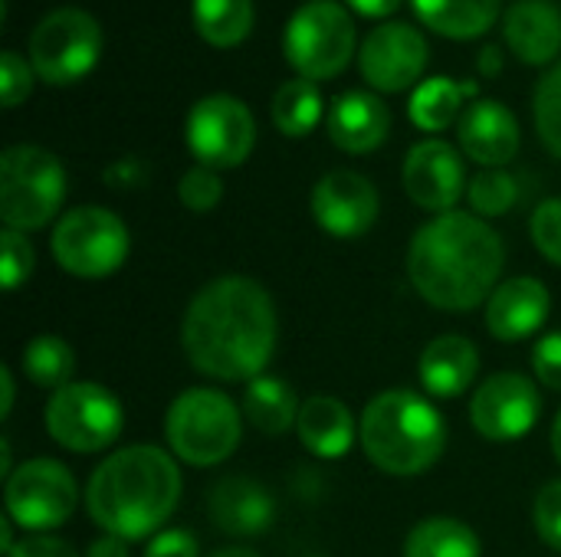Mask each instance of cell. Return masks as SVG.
<instances>
[{
  "label": "cell",
  "instance_id": "cell-1",
  "mask_svg": "<svg viewBox=\"0 0 561 557\" xmlns=\"http://www.w3.org/2000/svg\"><path fill=\"white\" fill-rule=\"evenodd\" d=\"M276 305L247 276L207 282L187 305L181 345L187 361L214 381H256L276 351Z\"/></svg>",
  "mask_w": 561,
  "mask_h": 557
},
{
  "label": "cell",
  "instance_id": "cell-2",
  "mask_svg": "<svg viewBox=\"0 0 561 557\" xmlns=\"http://www.w3.org/2000/svg\"><path fill=\"white\" fill-rule=\"evenodd\" d=\"M506 250L500 233L477 213H437L408 250V276L424 302L470 312L496 292Z\"/></svg>",
  "mask_w": 561,
  "mask_h": 557
},
{
  "label": "cell",
  "instance_id": "cell-3",
  "mask_svg": "<svg viewBox=\"0 0 561 557\" xmlns=\"http://www.w3.org/2000/svg\"><path fill=\"white\" fill-rule=\"evenodd\" d=\"M178 499V463L148 443L105 456L85 486V509L92 522L122 542H141L154 535L174 515Z\"/></svg>",
  "mask_w": 561,
  "mask_h": 557
},
{
  "label": "cell",
  "instance_id": "cell-4",
  "mask_svg": "<svg viewBox=\"0 0 561 557\" xmlns=\"http://www.w3.org/2000/svg\"><path fill=\"white\" fill-rule=\"evenodd\" d=\"M365 456L388 476H421L447 446L440 410L414 391L378 394L358 423Z\"/></svg>",
  "mask_w": 561,
  "mask_h": 557
},
{
  "label": "cell",
  "instance_id": "cell-5",
  "mask_svg": "<svg viewBox=\"0 0 561 557\" xmlns=\"http://www.w3.org/2000/svg\"><path fill=\"white\" fill-rule=\"evenodd\" d=\"M66 197V171L39 144H10L0 154V220L7 230L30 233L46 227Z\"/></svg>",
  "mask_w": 561,
  "mask_h": 557
},
{
  "label": "cell",
  "instance_id": "cell-6",
  "mask_svg": "<svg viewBox=\"0 0 561 557\" xmlns=\"http://www.w3.org/2000/svg\"><path fill=\"white\" fill-rule=\"evenodd\" d=\"M243 423L237 404L224 391H184L164 417V437L178 460L191 466H217L233 456Z\"/></svg>",
  "mask_w": 561,
  "mask_h": 557
},
{
  "label": "cell",
  "instance_id": "cell-7",
  "mask_svg": "<svg viewBox=\"0 0 561 557\" xmlns=\"http://www.w3.org/2000/svg\"><path fill=\"white\" fill-rule=\"evenodd\" d=\"M283 53L299 79H335L355 56V23L339 0L302 3L283 33Z\"/></svg>",
  "mask_w": 561,
  "mask_h": 557
},
{
  "label": "cell",
  "instance_id": "cell-8",
  "mask_svg": "<svg viewBox=\"0 0 561 557\" xmlns=\"http://www.w3.org/2000/svg\"><path fill=\"white\" fill-rule=\"evenodd\" d=\"M102 56V26L79 7L49 10L30 36V66L49 85L85 79Z\"/></svg>",
  "mask_w": 561,
  "mask_h": 557
},
{
  "label": "cell",
  "instance_id": "cell-9",
  "mask_svg": "<svg viewBox=\"0 0 561 557\" xmlns=\"http://www.w3.org/2000/svg\"><path fill=\"white\" fill-rule=\"evenodd\" d=\"M43 423H46V433L62 450L89 456L118 440L125 414L112 391L89 384V381H72L53 391L43 410Z\"/></svg>",
  "mask_w": 561,
  "mask_h": 557
},
{
  "label": "cell",
  "instance_id": "cell-10",
  "mask_svg": "<svg viewBox=\"0 0 561 557\" xmlns=\"http://www.w3.org/2000/svg\"><path fill=\"white\" fill-rule=\"evenodd\" d=\"M128 230L105 207H76L53 230L56 263L79 279H105L128 256Z\"/></svg>",
  "mask_w": 561,
  "mask_h": 557
},
{
  "label": "cell",
  "instance_id": "cell-11",
  "mask_svg": "<svg viewBox=\"0 0 561 557\" xmlns=\"http://www.w3.org/2000/svg\"><path fill=\"white\" fill-rule=\"evenodd\" d=\"M184 138L197 164L210 171H227L250 158L256 144V121L240 98L227 92H214L191 108Z\"/></svg>",
  "mask_w": 561,
  "mask_h": 557
},
{
  "label": "cell",
  "instance_id": "cell-12",
  "mask_svg": "<svg viewBox=\"0 0 561 557\" xmlns=\"http://www.w3.org/2000/svg\"><path fill=\"white\" fill-rule=\"evenodd\" d=\"M3 502H7V519L13 525L43 535L49 529H59L76 512L79 489L62 463L30 460L7 476Z\"/></svg>",
  "mask_w": 561,
  "mask_h": 557
},
{
  "label": "cell",
  "instance_id": "cell-13",
  "mask_svg": "<svg viewBox=\"0 0 561 557\" xmlns=\"http://www.w3.org/2000/svg\"><path fill=\"white\" fill-rule=\"evenodd\" d=\"M539 417L542 397L536 384L516 371L486 378L470 401V420L486 440H519L539 423Z\"/></svg>",
  "mask_w": 561,
  "mask_h": 557
},
{
  "label": "cell",
  "instance_id": "cell-14",
  "mask_svg": "<svg viewBox=\"0 0 561 557\" xmlns=\"http://www.w3.org/2000/svg\"><path fill=\"white\" fill-rule=\"evenodd\" d=\"M427 39L411 23H381L368 33L358 49V69L365 82L378 92H404L411 89L427 66Z\"/></svg>",
  "mask_w": 561,
  "mask_h": 557
},
{
  "label": "cell",
  "instance_id": "cell-15",
  "mask_svg": "<svg viewBox=\"0 0 561 557\" xmlns=\"http://www.w3.org/2000/svg\"><path fill=\"white\" fill-rule=\"evenodd\" d=\"M378 207L381 200L375 184L358 171H329L312 187V217L325 233L339 240L368 233L378 220Z\"/></svg>",
  "mask_w": 561,
  "mask_h": 557
},
{
  "label": "cell",
  "instance_id": "cell-16",
  "mask_svg": "<svg viewBox=\"0 0 561 557\" xmlns=\"http://www.w3.org/2000/svg\"><path fill=\"white\" fill-rule=\"evenodd\" d=\"M463 158L447 141H421L408 151L404 161V190L408 197L434 213H450L454 204L467 194Z\"/></svg>",
  "mask_w": 561,
  "mask_h": 557
},
{
  "label": "cell",
  "instance_id": "cell-17",
  "mask_svg": "<svg viewBox=\"0 0 561 557\" xmlns=\"http://www.w3.org/2000/svg\"><path fill=\"white\" fill-rule=\"evenodd\" d=\"M207 515L224 535L237 538H256L266 535L276 519V502L270 489L247 476H227L220 479L207 496Z\"/></svg>",
  "mask_w": 561,
  "mask_h": 557
},
{
  "label": "cell",
  "instance_id": "cell-18",
  "mask_svg": "<svg viewBox=\"0 0 561 557\" xmlns=\"http://www.w3.org/2000/svg\"><path fill=\"white\" fill-rule=\"evenodd\" d=\"M549 309H552V295L546 282L533 276H519L496 286V292L486 299V328L500 341H523L546 325Z\"/></svg>",
  "mask_w": 561,
  "mask_h": 557
},
{
  "label": "cell",
  "instance_id": "cell-19",
  "mask_svg": "<svg viewBox=\"0 0 561 557\" xmlns=\"http://www.w3.org/2000/svg\"><path fill=\"white\" fill-rule=\"evenodd\" d=\"M460 148L483 167H503L519 151V121L516 115L493 98H477L457 125Z\"/></svg>",
  "mask_w": 561,
  "mask_h": 557
},
{
  "label": "cell",
  "instance_id": "cell-20",
  "mask_svg": "<svg viewBox=\"0 0 561 557\" xmlns=\"http://www.w3.org/2000/svg\"><path fill=\"white\" fill-rule=\"evenodd\" d=\"M388 131H391V112L378 95L352 89L332 102L329 135L335 148L348 154H368L385 144Z\"/></svg>",
  "mask_w": 561,
  "mask_h": 557
},
{
  "label": "cell",
  "instance_id": "cell-21",
  "mask_svg": "<svg viewBox=\"0 0 561 557\" xmlns=\"http://www.w3.org/2000/svg\"><path fill=\"white\" fill-rule=\"evenodd\" d=\"M503 36L510 49L529 62L546 66L561 49V7L552 0H519L503 20Z\"/></svg>",
  "mask_w": 561,
  "mask_h": 557
},
{
  "label": "cell",
  "instance_id": "cell-22",
  "mask_svg": "<svg viewBox=\"0 0 561 557\" xmlns=\"http://www.w3.org/2000/svg\"><path fill=\"white\" fill-rule=\"evenodd\" d=\"M480 371V351L470 338L463 335H440L434 338L417 361V374L427 394L434 397H460L473 384Z\"/></svg>",
  "mask_w": 561,
  "mask_h": 557
},
{
  "label": "cell",
  "instance_id": "cell-23",
  "mask_svg": "<svg viewBox=\"0 0 561 557\" xmlns=\"http://www.w3.org/2000/svg\"><path fill=\"white\" fill-rule=\"evenodd\" d=\"M296 430L302 446L319 460H339L355 443V420L348 407L329 394H316L302 404Z\"/></svg>",
  "mask_w": 561,
  "mask_h": 557
},
{
  "label": "cell",
  "instance_id": "cell-24",
  "mask_svg": "<svg viewBox=\"0 0 561 557\" xmlns=\"http://www.w3.org/2000/svg\"><path fill=\"white\" fill-rule=\"evenodd\" d=\"M421 23L450 39H473L493 30L500 0H411Z\"/></svg>",
  "mask_w": 561,
  "mask_h": 557
},
{
  "label": "cell",
  "instance_id": "cell-25",
  "mask_svg": "<svg viewBox=\"0 0 561 557\" xmlns=\"http://www.w3.org/2000/svg\"><path fill=\"white\" fill-rule=\"evenodd\" d=\"M299 410L302 407L296 401V391L286 381H279V378L260 374L256 381H250V387L243 394V417L260 433H270V437H279L289 427H296Z\"/></svg>",
  "mask_w": 561,
  "mask_h": 557
},
{
  "label": "cell",
  "instance_id": "cell-26",
  "mask_svg": "<svg viewBox=\"0 0 561 557\" xmlns=\"http://www.w3.org/2000/svg\"><path fill=\"white\" fill-rule=\"evenodd\" d=\"M467 95H477V82H457V79H427L414 89L411 95V121L421 128V131H444L447 125H454L463 112V98Z\"/></svg>",
  "mask_w": 561,
  "mask_h": 557
},
{
  "label": "cell",
  "instance_id": "cell-27",
  "mask_svg": "<svg viewBox=\"0 0 561 557\" xmlns=\"http://www.w3.org/2000/svg\"><path fill=\"white\" fill-rule=\"evenodd\" d=\"M194 26L204 43L233 49L253 30V0H194Z\"/></svg>",
  "mask_w": 561,
  "mask_h": 557
},
{
  "label": "cell",
  "instance_id": "cell-28",
  "mask_svg": "<svg viewBox=\"0 0 561 557\" xmlns=\"http://www.w3.org/2000/svg\"><path fill=\"white\" fill-rule=\"evenodd\" d=\"M404 557H480V538L457 519H427L411 529Z\"/></svg>",
  "mask_w": 561,
  "mask_h": 557
},
{
  "label": "cell",
  "instance_id": "cell-29",
  "mask_svg": "<svg viewBox=\"0 0 561 557\" xmlns=\"http://www.w3.org/2000/svg\"><path fill=\"white\" fill-rule=\"evenodd\" d=\"M322 121V95L309 79H289L273 95V125L286 138H306Z\"/></svg>",
  "mask_w": 561,
  "mask_h": 557
},
{
  "label": "cell",
  "instance_id": "cell-30",
  "mask_svg": "<svg viewBox=\"0 0 561 557\" xmlns=\"http://www.w3.org/2000/svg\"><path fill=\"white\" fill-rule=\"evenodd\" d=\"M23 374L36 384V387H66L72 384V371H76V355L72 348L59 338V335H39L33 338L23 355H20Z\"/></svg>",
  "mask_w": 561,
  "mask_h": 557
},
{
  "label": "cell",
  "instance_id": "cell-31",
  "mask_svg": "<svg viewBox=\"0 0 561 557\" xmlns=\"http://www.w3.org/2000/svg\"><path fill=\"white\" fill-rule=\"evenodd\" d=\"M467 197L473 204V210L480 217H503L516 207L519 200V184L513 174H506L503 167H486L480 171L470 187H467Z\"/></svg>",
  "mask_w": 561,
  "mask_h": 557
},
{
  "label": "cell",
  "instance_id": "cell-32",
  "mask_svg": "<svg viewBox=\"0 0 561 557\" xmlns=\"http://www.w3.org/2000/svg\"><path fill=\"white\" fill-rule=\"evenodd\" d=\"M533 108H536V131L542 144L561 161V62L539 79Z\"/></svg>",
  "mask_w": 561,
  "mask_h": 557
},
{
  "label": "cell",
  "instance_id": "cell-33",
  "mask_svg": "<svg viewBox=\"0 0 561 557\" xmlns=\"http://www.w3.org/2000/svg\"><path fill=\"white\" fill-rule=\"evenodd\" d=\"M178 197H181V204H184L187 210H194V213H207V210H214V207L220 204V197H224V184H220L217 171H210V167L197 164V167L184 171V177L178 181Z\"/></svg>",
  "mask_w": 561,
  "mask_h": 557
},
{
  "label": "cell",
  "instance_id": "cell-34",
  "mask_svg": "<svg viewBox=\"0 0 561 557\" xmlns=\"http://www.w3.org/2000/svg\"><path fill=\"white\" fill-rule=\"evenodd\" d=\"M0 243H3V266H0V276H3V289L13 292L20 289L30 272H33V246L26 243L23 233L16 230H3L0 233Z\"/></svg>",
  "mask_w": 561,
  "mask_h": 557
},
{
  "label": "cell",
  "instance_id": "cell-35",
  "mask_svg": "<svg viewBox=\"0 0 561 557\" xmlns=\"http://www.w3.org/2000/svg\"><path fill=\"white\" fill-rule=\"evenodd\" d=\"M529 227H533V243L539 246V253L549 263L561 266V197L539 204Z\"/></svg>",
  "mask_w": 561,
  "mask_h": 557
},
{
  "label": "cell",
  "instance_id": "cell-36",
  "mask_svg": "<svg viewBox=\"0 0 561 557\" xmlns=\"http://www.w3.org/2000/svg\"><path fill=\"white\" fill-rule=\"evenodd\" d=\"M33 92V66L16 56V53H3L0 56V102L3 108H16L20 102H26Z\"/></svg>",
  "mask_w": 561,
  "mask_h": 557
},
{
  "label": "cell",
  "instance_id": "cell-37",
  "mask_svg": "<svg viewBox=\"0 0 561 557\" xmlns=\"http://www.w3.org/2000/svg\"><path fill=\"white\" fill-rule=\"evenodd\" d=\"M533 519H536V532L539 538L561 552V479L542 486L539 499H536V509H533Z\"/></svg>",
  "mask_w": 561,
  "mask_h": 557
},
{
  "label": "cell",
  "instance_id": "cell-38",
  "mask_svg": "<svg viewBox=\"0 0 561 557\" xmlns=\"http://www.w3.org/2000/svg\"><path fill=\"white\" fill-rule=\"evenodd\" d=\"M533 371H536V378H539L546 387L561 391V332L546 335V338L533 348Z\"/></svg>",
  "mask_w": 561,
  "mask_h": 557
},
{
  "label": "cell",
  "instance_id": "cell-39",
  "mask_svg": "<svg viewBox=\"0 0 561 557\" xmlns=\"http://www.w3.org/2000/svg\"><path fill=\"white\" fill-rule=\"evenodd\" d=\"M145 557H201L197 538L184 529H171V532H158L148 545Z\"/></svg>",
  "mask_w": 561,
  "mask_h": 557
},
{
  "label": "cell",
  "instance_id": "cell-40",
  "mask_svg": "<svg viewBox=\"0 0 561 557\" xmlns=\"http://www.w3.org/2000/svg\"><path fill=\"white\" fill-rule=\"evenodd\" d=\"M7 557H76V552H72L62 538H53V535H30V538L16 542L13 552Z\"/></svg>",
  "mask_w": 561,
  "mask_h": 557
},
{
  "label": "cell",
  "instance_id": "cell-41",
  "mask_svg": "<svg viewBox=\"0 0 561 557\" xmlns=\"http://www.w3.org/2000/svg\"><path fill=\"white\" fill-rule=\"evenodd\" d=\"M355 13H362V16H371V20H381V16H391L398 7H401V0H345Z\"/></svg>",
  "mask_w": 561,
  "mask_h": 557
},
{
  "label": "cell",
  "instance_id": "cell-42",
  "mask_svg": "<svg viewBox=\"0 0 561 557\" xmlns=\"http://www.w3.org/2000/svg\"><path fill=\"white\" fill-rule=\"evenodd\" d=\"M89 557H128V542L115 538V535H102L92 548Z\"/></svg>",
  "mask_w": 561,
  "mask_h": 557
},
{
  "label": "cell",
  "instance_id": "cell-43",
  "mask_svg": "<svg viewBox=\"0 0 561 557\" xmlns=\"http://www.w3.org/2000/svg\"><path fill=\"white\" fill-rule=\"evenodd\" d=\"M480 69H483V76L486 79H493V76H500L503 72V53H500V46H483L480 49Z\"/></svg>",
  "mask_w": 561,
  "mask_h": 557
},
{
  "label": "cell",
  "instance_id": "cell-44",
  "mask_svg": "<svg viewBox=\"0 0 561 557\" xmlns=\"http://www.w3.org/2000/svg\"><path fill=\"white\" fill-rule=\"evenodd\" d=\"M0 384H3V397H0V417L7 420V417H10V410H13V397H16V391H13V371H10V368H0Z\"/></svg>",
  "mask_w": 561,
  "mask_h": 557
},
{
  "label": "cell",
  "instance_id": "cell-45",
  "mask_svg": "<svg viewBox=\"0 0 561 557\" xmlns=\"http://www.w3.org/2000/svg\"><path fill=\"white\" fill-rule=\"evenodd\" d=\"M552 450H556V460L561 463V410L559 417H556V423H552Z\"/></svg>",
  "mask_w": 561,
  "mask_h": 557
},
{
  "label": "cell",
  "instance_id": "cell-46",
  "mask_svg": "<svg viewBox=\"0 0 561 557\" xmlns=\"http://www.w3.org/2000/svg\"><path fill=\"white\" fill-rule=\"evenodd\" d=\"M210 557H260L256 552H250V548H224V552H217V555Z\"/></svg>",
  "mask_w": 561,
  "mask_h": 557
}]
</instances>
